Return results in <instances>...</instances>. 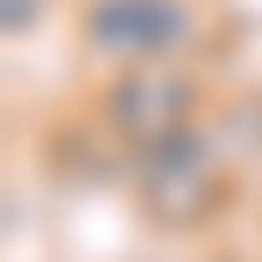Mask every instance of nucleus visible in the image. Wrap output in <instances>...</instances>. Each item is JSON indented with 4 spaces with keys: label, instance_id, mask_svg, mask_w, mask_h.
<instances>
[{
    "label": "nucleus",
    "instance_id": "nucleus-1",
    "mask_svg": "<svg viewBox=\"0 0 262 262\" xmlns=\"http://www.w3.org/2000/svg\"><path fill=\"white\" fill-rule=\"evenodd\" d=\"M206 121V78L199 57H149V64H114L92 99V128L114 156H142L156 142H177Z\"/></svg>",
    "mask_w": 262,
    "mask_h": 262
},
{
    "label": "nucleus",
    "instance_id": "nucleus-2",
    "mask_svg": "<svg viewBox=\"0 0 262 262\" xmlns=\"http://www.w3.org/2000/svg\"><path fill=\"white\" fill-rule=\"evenodd\" d=\"M128 191H135V213L149 227H163V234H206L234 206V163L220 156V135L199 121L191 135L128 156Z\"/></svg>",
    "mask_w": 262,
    "mask_h": 262
},
{
    "label": "nucleus",
    "instance_id": "nucleus-3",
    "mask_svg": "<svg viewBox=\"0 0 262 262\" xmlns=\"http://www.w3.org/2000/svg\"><path fill=\"white\" fill-rule=\"evenodd\" d=\"M213 36L206 0H78V50L99 71L149 57H199Z\"/></svg>",
    "mask_w": 262,
    "mask_h": 262
},
{
    "label": "nucleus",
    "instance_id": "nucleus-4",
    "mask_svg": "<svg viewBox=\"0 0 262 262\" xmlns=\"http://www.w3.org/2000/svg\"><path fill=\"white\" fill-rule=\"evenodd\" d=\"M50 0H0V36H36Z\"/></svg>",
    "mask_w": 262,
    "mask_h": 262
}]
</instances>
